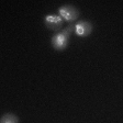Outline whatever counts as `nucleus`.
<instances>
[{"instance_id": "f257e3e1", "label": "nucleus", "mask_w": 123, "mask_h": 123, "mask_svg": "<svg viewBox=\"0 0 123 123\" xmlns=\"http://www.w3.org/2000/svg\"><path fill=\"white\" fill-rule=\"evenodd\" d=\"M75 24H69L66 29H63L59 32H57L56 34H54L53 37L51 40L52 46L57 51H63L68 46L69 43V38L70 35L74 32Z\"/></svg>"}, {"instance_id": "39448f33", "label": "nucleus", "mask_w": 123, "mask_h": 123, "mask_svg": "<svg viewBox=\"0 0 123 123\" xmlns=\"http://www.w3.org/2000/svg\"><path fill=\"white\" fill-rule=\"evenodd\" d=\"M0 123H19V118L13 113H5L1 117Z\"/></svg>"}, {"instance_id": "7ed1b4c3", "label": "nucleus", "mask_w": 123, "mask_h": 123, "mask_svg": "<svg viewBox=\"0 0 123 123\" xmlns=\"http://www.w3.org/2000/svg\"><path fill=\"white\" fill-rule=\"evenodd\" d=\"M44 23L47 29L52 31H61L64 20L59 14H54V13H49V14L45 15L44 18Z\"/></svg>"}, {"instance_id": "f03ea898", "label": "nucleus", "mask_w": 123, "mask_h": 123, "mask_svg": "<svg viewBox=\"0 0 123 123\" xmlns=\"http://www.w3.org/2000/svg\"><path fill=\"white\" fill-rule=\"evenodd\" d=\"M58 14L61 15L63 20L69 23H73L79 18V10L72 5H64L58 8Z\"/></svg>"}, {"instance_id": "20e7f679", "label": "nucleus", "mask_w": 123, "mask_h": 123, "mask_svg": "<svg viewBox=\"0 0 123 123\" xmlns=\"http://www.w3.org/2000/svg\"><path fill=\"white\" fill-rule=\"evenodd\" d=\"M92 30H93V25H92L91 22L80 20L78 22H76V24H75L74 32L80 37H87L91 34Z\"/></svg>"}]
</instances>
